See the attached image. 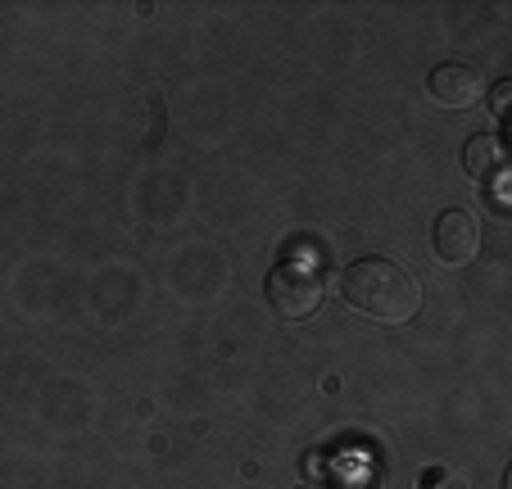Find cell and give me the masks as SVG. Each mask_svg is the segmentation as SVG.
<instances>
[{"label":"cell","mask_w":512,"mask_h":489,"mask_svg":"<svg viewBox=\"0 0 512 489\" xmlns=\"http://www.w3.org/2000/svg\"><path fill=\"white\" fill-rule=\"evenodd\" d=\"M340 295L354 313L372 317V322H408L422 308V286L408 268L390 259H358L349 263V272L340 277Z\"/></svg>","instance_id":"obj_1"},{"label":"cell","mask_w":512,"mask_h":489,"mask_svg":"<svg viewBox=\"0 0 512 489\" xmlns=\"http://www.w3.org/2000/svg\"><path fill=\"white\" fill-rule=\"evenodd\" d=\"M322 295H327V281L318 277V268H309V263H300V259L277 263L268 277V304H272V313L286 317V322L313 317L322 308Z\"/></svg>","instance_id":"obj_2"},{"label":"cell","mask_w":512,"mask_h":489,"mask_svg":"<svg viewBox=\"0 0 512 489\" xmlns=\"http://www.w3.org/2000/svg\"><path fill=\"white\" fill-rule=\"evenodd\" d=\"M431 245H435V259L440 263L467 268V263H476V254H481V222H476L467 209H445L435 218Z\"/></svg>","instance_id":"obj_3"},{"label":"cell","mask_w":512,"mask_h":489,"mask_svg":"<svg viewBox=\"0 0 512 489\" xmlns=\"http://www.w3.org/2000/svg\"><path fill=\"white\" fill-rule=\"evenodd\" d=\"M431 100L435 105H445V109H467V105H476V100L485 96V77H481V68L476 64H440L431 73Z\"/></svg>","instance_id":"obj_4"},{"label":"cell","mask_w":512,"mask_h":489,"mask_svg":"<svg viewBox=\"0 0 512 489\" xmlns=\"http://www.w3.org/2000/svg\"><path fill=\"white\" fill-rule=\"evenodd\" d=\"M327 489H386V480H381V471L372 458H345L331 467Z\"/></svg>","instance_id":"obj_5"},{"label":"cell","mask_w":512,"mask_h":489,"mask_svg":"<svg viewBox=\"0 0 512 489\" xmlns=\"http://www.w3.org/2000/svg\"><path fill=\"white\" fill-rule=\"evenodd\" d=\"M463 168L476 177V182H485V177H494L503 168V145L499 136H472V141L463 145Z\"/></svg>","instance_id":"obj_6"},{"label":"cell","mask_w":512,"mask_h":489,"mask_svg":"<svg viewBox=\"0 0 512 489\" xmlns=\"http://www.w3.org/2000/svg\"><path fill=\"white\" fill-rule=\"evenodd\" d=\"M508 91H512V82L503 77V82H494L490 87V109H494V118H503V109H508Z\"/></svg>","instance_id":"obj_7"}]
</instances>
